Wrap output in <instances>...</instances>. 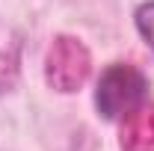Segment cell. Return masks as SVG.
Here are the masks:
<instances>
[{
    "instance_id": "7a4b0ae2",
    "label": "cell",
    "mask_w": 154,
    "mask_h": 151,
    "mask_svg": "<svg viewBox=\"0 0 154 151\" xmlns=\"http://www.w3.org/2000/svg\"><path fill=\"white\" fill-rule=\"evenodd\" d=\"M92 74V54L77 36H57L45 54V80L59 95L80 92Z\"/></svg>"
},
{
    "instance_id": "3957f363",
    "label": "cell",
    "mask_w": 154,
    "mask_h": 151,
    "mask_svg": "<svg viewBox=\"0 0 154 151\" xmlns=\"http://www.w3.org/2000/svg\"><path fill=\"white\" fill-rule=\"evenodd\" d=\"M119 148L122 151H154V104L151 101H142L136 110H131L122 119Z\"/></svg>"
},
{
    "instance_id": "5b68a950",
    "label": "cell",
    "mask_w": 154,
    "mask_h": 151,
    "mask_svg": "<svg viewBox=\"0 0 154 151\" xmlns=\"http://www.w3.org/2000/svg\"><path fill=\"white\" fill-rule=\"evenodd\" d=\"M0 74H6V89L12 92L18 80V45H12L9 51H0Z\"/></svg>"
},
{
    "instance_id": "277c9868",
    "label": "cell",
    "mask_w": 154,
    "mask_h": 151,
    "mask_svg": "<svg viewBox=\"0 0 154 151\" xmlns=\"http://www.w3.org/2000/svg\"><path fill=\"white\" fill-rule=\"evenodd\" d=\"M136 30H139V36L148 42V48L154 51V0H148V3H142L139 9H136Z\"/></svg>"
},
{
    "instance_id": "6da1fadb",
    "label": "cell",
    "mask_w": 154,
    "mask_h": 151,
    "mask_svg": "<svg viewBox=\"0 0 154 151\" xmlns=\"http://www.w3.org/2000/svg\"><path fill=\"white\" fill-rule=\"evenodd\" d=\"M148 98V77L131 62H113L104 68L95 86V107L104 119H125Z\"/></svg>"
}]
</instances>
